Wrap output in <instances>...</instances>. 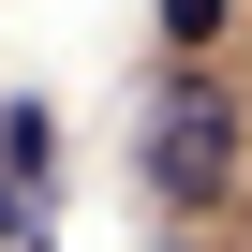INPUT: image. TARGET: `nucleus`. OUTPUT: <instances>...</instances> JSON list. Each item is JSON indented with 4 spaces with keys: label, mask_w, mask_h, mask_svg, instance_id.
I'll return each mask as SVG.
<instances>
[{
    "label": "nucleus",
    "mask_w": 252,
    "mask_h": 252,
    "mask_svg": "<svg viewBox=\"0 0 252 252\" xmlns=\"http://www.w3.org/2000/svg\"><path fill=\"white\" fill-rule=\"evenodd\" d=\"M149 193H163V208H222V193H237V89H222L208 60H178V74L149 89Z\"/></svg>",
    "instance_id": "f257e3e1"
},
{
    "label": "nucleus",
    "mask_w": 252,
    "mask_h": 252,
    "mask_svg": "<svg viewBox=\"0 0 252 252\" xmlns=\"http://www.w3.org/2000/svg\"><path fill=\"white\" fill-rule=\"evenodd\" d=\"M0 178H30V193H45V104H15V119H0Z\"/></svg>",
    "instance_id": "f03ea898"
},
{
    "label": "nucleus",
    "mask_w": 252,
    "mask_h": 252,
    "mask_svg": "<svg viewBox=\"0 0 252 252\" xmlns=\"http://www.w3.org/2000/svg\"><path fill=\"white\" fill-rule=\"evenodd\" d=\"M222 15H237V0H163V45H178V60H208V45H222Z\"/></svg>",
    "instance_id": "7ed1b4c3"
}]
</instances>
